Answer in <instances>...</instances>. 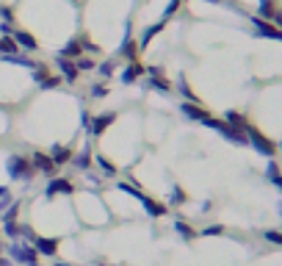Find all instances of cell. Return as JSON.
<instances>
[{"label": "cell", "mask_w": 282, "mask_h": 266, "mask_svg": "<svg viewBox=\"0 0 282 266\" xmlns=\"http://www.w3.org/2000/svg\"><path fill=\"white\" fill-rule=\"evenodd\" d=\"M94 164L100 167V172H103L106 177H113V175H116V164L108 161L106 155H94Z\"/></svg>", "instance_id": "cell-22"}, {"label": "cell", "mask_w": 282, "mask_h": 266, "mask_svg": "<svg viewBox=\"0 0 282 266\" xmlns=\"http://www.w3.org/2000/svg\"><path fill=\"white\" fill-rule=\"evenodd\" d=\"M56 266H70V264H64V261H58V264Z\"/></svg>", "instance_id": "cell-37"}, {"label": "cell", "mask_w": 282, "mask_h": 266, "mask_svg": "<svg viewBox=\"0 0 282 266\" xmlns=\"http://www.w3.org/2000/svg\"><path fill=\"white\" fill-rule=\"evenodd\" d=\"M180 6H183V0H169V6L163 8V14H161V20H163V22H169L172 17H175V11H177V8H180Z\"/></svg>", "instance_id": "cell-28"}, {"label": "cell", "mask_w": 282, "mask_h": 266, "mask_svg": "<svg viewBox=\"0 0 282 266\" xmlns=\"http://www.w3.org/2000/svg\"><path fill=\"white\" fill-rule=\"evenodd\" d=\"M31 244L39 255H47V258H56L58 255V241L56 238H42V236H34L31 238Z\"/></svg>", "instance_id": "cell-12"}, {"label": "cell", "mask_w": 282, "mask_h": 266, "mask_svg": "<svg viewBox=\"0 0 282 266\" xmlns=\"http://www.w3.org/2000/svg\"><path fill=\"white\" fill-rule=\"evenodd\" d=\"M185 203V191L180 189V186H172L169 191V205H183Z\"/></svg>", "instance_id": "cell-27"}, {"label": "cell", "mask_w": 282, "mask_h": 266, "mask_svg": "<svg viewBox=\"0 0 282 266\" xmlns=\"http://www.w3.org/2000/svg\"><path fill=\"white\" fill-rule=\"evenodd\" d=\"M216 233H221V227H208V230H205V236H216Z\"/></svg>", "instance_id": "cell-35"}, {"label": "cell", "mask_w": 282, "mask_h": 266, "mask_svg": "<svg viewBox=\"0 0 282 266\" xmlns=\"http://www.w3.org/2000/svg\"><path fill=\"white\" fill-rule=\"evenodd\" d=\"M260 14H266V20H271V17L277 14L274 0H260Z\"/></svg>", "instance_id": "cell-30"}, {"label": "cell", "mask_w": 282, "mask_h": 266, "mask_svg": "<svg viewBox=\"0 0 282 266\" xmlns=\"http://www.w3.org/2000/svg\"><path fill=\"white\" fill-rule=\"evenodd\" d=\"M58 194H75L72 180H67V177H50V183L44 186V197L53 200V197H58Z\"/></svg>", "instance_id": "cell-5"}, {"label": "cell", "mask_w": 282, "mask_h": 266, "mask_svg": "<svg viewBox=\"0 0 282 266\" xmlns=\"http://www.w3.org/2000/svg\"><path fill=\"white\" fill-rule=\"evenodd\" d=\"M141 75H144V64H141L139 58H133V61H127V67L122 70L119 81H122V84H136Z\"/></svg>", "instance_id": "cell-15"}, {"label": "cell", "mask_w": 282, "mask_h": 266, "mask_svg": "<svg viewBox=\"0 0 282 266\" xmlns=\"http://www.w3.org/2000/svg\"><path fill=\"white\" fill-rule=\"evenodd\" d=\"M11 194V191H8V186H0V200H3V197H8Z\"/></svg>", "instance_id": "cell-36"}, {"label": "cell", "mask_w": 282, "mask_h": 266, "mask_svg": "<svg viewBox=\"0 0 282 266\" xmlns=\"http://www.w3.org/2000/svg\"><path fill=\"white\" fill-rule=\"evenodd\" d=\"M6 172H8V177H11L14 183H28L31 177L36 175L34 167H31V158H25V155H20V153H14V155H8L6 158Z\"/></svg>", "instance_id": "cell-1"}, {"label": "cell", "mask_w": 282, "mask_h": 266, "mask_svg": "<svg viewBox=\"0 0 282 266\" xmlns=\"http://www.w3.org/2000/svg\"><path fill=\"white\" fill-rule=\"evenodd\" d=\"M56 67H58V78H61V84L67 81V84H75L78 81V67H75V61L72 58H64V56H58L56 58Z\"/></svg>", "instance_id": "cell-6"}, {"label": "cell", "mask_w": 282, "mask_h": 266, "mask_svg": "<svg viewBox=\"0 0 282 266\" xmlns=\"http://www.w3.org/2000/svg\"><path fill=\"white\" fill-rule=\"evenodd\" d=\"M31 167H34V172H42V175H47V177H56V164L50 161V155L47 153H42V150H34L31 153Z\"/></svg>", "instance_id": "cell-4"}, {"label": "cell", "mask_w": 282, "mask_h": 266, "mask_svg": "<svg viewBox=\"0 0 282 266\" xmlns=\"http://www.w3.org/2000/svg\"><path fill=\"white\" fill-rule=\"evenodd\" d=\"M208 3H221V0H208Z\"/></svg>", "instance_id": "cell-38"}, {"label": "cell", "mask_w": 282, "mask_h": 266, "mask_svg": "<svg viewBox=\"0 0 282 266\" xmlns=\"http://www.w3.org/2000/svg\"><path fill=\"white\" fill-rule=\"evenodd\" d=\"M11 39H14V44L20 50H28V53H36L39 50V42L34 39V34L31 31H22V28H14V34H11Z\"/></svg>", "instance_id": "cell-11"}, {"label": "cell", "mask_w": 282, "mask_h": 266, "mask_svg": "<svg viewBox=\"0 0 282 266\" xmlns=\"http://www.w3.org/2000/svg\"><path fill=\"white\" fill-rule=\"evenodd\" d=\"M224 122H230V125L238 128V131H244V128L249 125L247 119H244V114H238V111H227V114H224Z\"/></svg>", "instance_id": "cell-24"}, {"label": "cell", "mask_w": 282, "mask_h": 266, "mask_svg": "<svg viewBox=\"0 0 282 266\" xmlns=\"http://www.w3.org/2000/svg\"><path fill=\"white\" fill-rule=\"evenodd\" d=\"M78 39H80V47H83V53H92V56L97 53V44L89 42V36H78Z\"/></svg>", "instance_id": "cell-32"}, {"label": "cell", "mask_w": 282, "mask_h": 266, "mask_svg": "<svg viewBox=\"0 0 282 266\" xmlns=\"http://www.w3.org/2000/svg\"><path fill=\"white\" fill-rule=\"evenodd\" d=\"M34 81H36V86H39V89H56V86L61 84V78H58V75H50L42 64L34 70Z\"/></svg>", "instance_id": "cell-13"}, {"label": "cell", "mask_w": 282, "mask_h": 266, "mask_svg": "<svg viewBox=\"0 0 282 266\" xmlns=\"http://www.w3.org/2000/svg\"><path fill=\"white\" fill-rule=\"evenodd\" d=\"M0 20H3V22H14V11H11L8 6H0Z\"/></svg>", "instance_id": "cell-33"}, {"label": "cell", "mask_w": 282, "mask_h": 266, "mask_svg": "<svg viewBox=\"0 0 282 266\" xmlns=\"http://www.w3.org/2000/svg\"><path fill=\"white\" fill-rule=\"evenodd\" d=\"M280 150H282V144H280Z\"/></svg>", "instance_id": "cell-39"}, {"label": "cell", "mask_w": 282, "mask_h": 266, "mask_svg": "<svg viewBox=\"0 0 282 266\" xmlns=\"http://www.w3.org/2000/svg\"><path fill=\"white\" fill-rule=\"evenodd\" d=\"M72 167L75 169H80V172H89V167L94 164V153H92V147H86V150H78V153L72 155Z\"/></svg>", "instance_id": "cell-17"}, {"label": "cell", "mask_w": 282, "mask_h": 266, "mask_svg": "<svg viewBox=\"0 0 282 266\" xmlns=\"http://www.w3.org/2000/svg\"><path fill=\"white\" fill-rule=\"evenodd\" d=\"M180 114H183L185 119H191V122H205V119L211 117V114L202 108V103H188V100L180 103Z\"/></svg>", "instance_id": "cell-7"}, {"label": "cell", "mask_w": 282, "mask_h": 266, "mask_svg": "<svg viewBox=\"0 0 282 266\" xmlns=\"http://www.w3.org/2000/svg\"><path fill=\"white\" fill-rule=\"evenodd\" d=\"M61 56H64V58H72V61H75L78 56H83V47H80V39H70V42H67V44L61 47Z\"/></svg>", "instance_id": "cell-20"}, {"label": "cell", "mask_w": 282, "mask_h": 266, "mask_svg": "<svg viewBox=\"0 0 282 266\" xmlns=\"http://www.w3.org/2000/svg\"><path fill=\"white\" fill-rule=\"evenodd\" d=\"M89 94H92V97H106V94H108V84H106V81H100V84H94Z\"/></svg>", "instance_id": "cell-31"}, {"label": "cell", "mask_w": 282, "mask_h": 266, "mask_svg": "<svg viewBox=\"0 0 282 266\" xmlns=\"http://www.w3.org/2000/svg\"><path fill=\"white\" fill-rule=\"evenodd\" d=\"M11 53H22V50L14 44L11 36H0V56H11Z\"/></svg>", "instance_id": "cell-23"}, {"label": "cell", "mask_w": 282, "mask_h": 266, "mask_svg": "<svg viewBox=\"0 0 282 266\" xmlns=\"http://www.w3.org/2000/svg\"><path fill=\"white\" fill-rule=\"evenodd\" d=\"M50 155V161L56 164V167H67V164L72 161V155H75V150L67 147V144H53V147L47 150Z\"/></svg>", "instance_id": "cell-10"}, {"label": "cell", "mask_w": 282, "mask_h": 266, "mask_svg": "<svg viewBox=\"0 0 282 266\" xmlns=\"http://www.w3.org/2000/svg\"><path fill=\"white\" fill-rule=\"evenodd\" d=\"M113 122H116V114H113V111H103V114H97V117H92V136L106 133Z\"/></svg>", "instance_id": "cell-14"}, {"label": "cell", "mask_w": 282, "mask_h": 266, "mask_svg": "<svg viewBox=\"0 0 282 266\" xmlns=\"http://www.w3.org/2000/svg\"><path fill=\"white\" fill-rule=\"evenodd\" d=\"M139 203H141V208L147 211V217H152V219L166 217V211H169L163 203H158L155 197H149V194H141V197H139Z\"/></svg>", "instance_id": "cell-9"}, {"label": "cell", "mask_w": 282, "mask_h": 266, "mask_svg": "<svg viewBox=\"0 0 282 266\" xmlns=\"http://www.w3.org/2000/svg\"><path fill=\"white\" fill-rule=\"evenodd\" d=\"M8 255H11V261L20 266H39V252L34 250V244H22V241H17V244L8 247Z\"/></svg>", "instance_id": "cell-2"}, {"label": "cell", "mask_w": 282, "mask_h": 266, "mask_svg": "<svg viewBox=\"0 0 282 266\" xmlns=\"http://www.w3.org/2000/svg\"><path fill=\"white\" fill-rule=\"evenodd\" d=\"M175 230L180 233V236H183V238H188V241H191V238H194V227H191V224H185L183 219H177V222H175Z\"/></svg>", "instance_id": "cell-29"}, {"label": "cell", "mask_w": 282, "mask_h": 266, "mask_svg": "<svg viewBox=\"0 0 282 266\" xmlns=\"http://www.w3.org/2000/svg\"><path fill=\"white\" fill-rule=\"evenodd\" d=\"M177 89L183 91V97L188 100V103H199V97L194 94V91H191V86H188V81H185V78H180V84H177Z\"/></svg>", "instance_id": "cell-26"}, {"label": "cell", "mask_w": 282, "mask_h": 266, "mask_svg": "<svg viewBox=\"0 0 282 266\" xmlns=\"http://www.w3.org/2000/svg\"><path fill=\"white\" fill-rule=\"evenodd\" d=\"M116 70H119V61H113V58L97 64V72H100V78H103V81H106V78H113V75H116Z\"/></svg>", "instance_id": "cell-21"}, {"label": "cell", "mask_w": 282, "mask_h": 266, "mask_svg": "<svg viewBox=\"0 0 282 266\" xmlns=\"http://www.w3.org/2000/svg\"><path fill=\"white\" fill-rule=\"evenodd\" d=\"M75 67H78V72H92V70H97V61H94V58H89L83 53V56L75 58Z\"/></svg>", "instance_id": "cell-25"}, {"label": "cell", "mask_w": 282, "mask_h": 266, "mask_svg": "<svg viewBox=\"0 0 282 266\" xmlns=\"http://www.w3.org/2000/svg\"><path fill=\"white\" fill-rule=\"evenodd\" d=\"M147 86H149V89H155V91H161V94H169V91H172V86H169V81L163 78V72H158V75H149Z\"/></svg>", "instance_id": "cell-18"}, {"label": "cell", "mask_w": 282, "mask_h": 266, "mask_svg": "<svg viewBox=\"0 0 282 266\" xmlns=\"http://www.w3.org/2000/svg\"><path fill=\"white\" fill-rule=\"evenodd\" d=\"M80 119H83V131H86V136H92V117H89V114L83 111V117H80Z\"/></svg>", "instance_id": "cell-34"}, {"label": "cell", "mask_w": 282, "mask_h": 266, "mask_svg": "<svg viewBox=\"0 0 282 266\" xmlns=\"http://www.w3.org/2000/svg\"><path fill=\"white\" fill-rule=\"evenodd\" d=\"M244 133H247L249 144H252L257 153H263V155H274V153H277V144H274L271 139H266V136H263V133L257 131L254 125H247V128H244Z\"/></svg>", "instance_id": "cell-3"}, {"label": "cell", "mask_w": 282, "mask_h": 266, "mask_svg": "<svg viewBox=\"0 0 282 266\" xmlns=\"http://www.w3.org/2000/svg\"><path fill=\"white\" fill-rule=\"evenodd\" d=\"M136 53H139V44H136V39L130 36V25H125V36H122V44H119V56H125L127 61H133Z\"/></svg>", "instance_id": "cell-16"}, {"label": "cell", "mask_w": 282, "mask_h": 266, "mask_svg": "<svg viewBox=\"0 0 282 266\" xmlns=\"http://www.w3.org/2000/svg\"><path fill=\"white\" fill-rule=\"evenodd\" d=\"M163 25H166V22H163V20H158L155 25H147V31L141 34V44H139V47H147V44L152 42V39H155V36H158V34H161V31H163Z\"/></svg>", "instance_id": "cell-19"}, {"label": "cell", "mask_w": 282, "mask_h": 266, "mask_svg": "<svg viewBox=\"0 0 282 266\" xmlns=\"http://www.w3.org/2000/svg\"><path fill=\"white\" fill-rule=\"evenodd\" d=\"M252 25H254V31H257L260 36L280 39L282 42V28H277V22H268V20H263V17H252Z\"/></svg>", "instance_id": "cell-8"}]
</instances>
